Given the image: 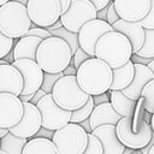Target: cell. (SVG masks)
<instances>
[{
  "label": "cell",
  "instance_id": "cell-1",
  "mask_svg": "<svg viewBox=\"0 0 154 154\" xmlns=\"http://www.w3.org/2000/svg\"><path fill=\"white\" fill-rule=\"evenodd\" d=\"M77 82L87 94L94 96L109 90L113 69L103 60L93 57L77 69Z\"/></svg>",
  "mask_w": 154,
  "mask_h": 154
},
{
  "label": "cell",
  "instance_id": "cell-2",
  "mask_svg": "<svg viewBox=\"0 0 154 154\" xmlns=\"http://www.w3.org/2000/svg\"><path fill=\"white\" fill-rule=\"evenodd\" d=\"M73 52L69 43L58 37L51 36L40 43L36 52V61L48 73L63 72L72 61Z\"/></svg>",
  "mask_w": 154,
  "mask_h": 154
},
{
  "label": "cell",
  "instance_id": "cell-3",
  "mask_svg": "<svg viewBox=\"0 0 154 154\" xmlns=\"http://www.w3.org/2000/svg\"><path fill=\"white\" fill-rule=\"evenodd\" d=\"M134 54L130 40L122 32L112 30L103 34L95 47V57L106 61L112 69L125 65Z\"/></svg>",
  "mask_w": 154,
  "mask_h": 154
},
{
  "label": "cell",
  "instance_id": "cell-4",
  "mask_svg": "<svg viewBox=\"0 0 154 154\" xmlns=\"http://www.w3.org/2000/svg\"><path fill=\"white\" fill-rule=\"evenodd\" d=\"M26 6L10 0L0 6V30L11 38L23 37L31 28Z\"/></svg>",
  "mask_w": 154,
  "mask_h": 154
},
{
  "label": "cell",
  "instance_id": "cell-5",
  "mask_svg": "<svg viewBox=\"0 0 154 154\" xmlns=\"http://www.w3.org/2000/svg\"><path fill=\"white\" fill-rule=\"evenodd\" d=\"M89 132L77 123H69L54 131L52 141L58 154H83L88 147Z\"/></svg>",
  "mask_w": 154,
  "mask_h": 154
},
{
  "label": "cell",
  "instance_id": "cell-6",
  "mask_svg": "<svg viewBox=\"0 0 154 154\" xmlns=\"http://www.w3.org/2000/svg\"><path fill=\"white\" fill-rule=\"evenodd\" d=\"M52 95L55 102L67 111L81 108L87 103L90 96L79 87L76 76H63L58 79L52 90Z\"/></svg>",
  "mask_w": 154,
  "mask_h": 154
},
{
  "label": "cell",
  "instance_id": "cell-7",
  "mask_svg": "<svg viewBox=\"0 0 154 154\" xmlns=\"http://www.w3.org/2000/svg\"><path fill=\"white\" fill-rule=\"evenodd\" d=\"M116 130L120 142L126 148L135 150L146 147L153 136L152 126L146 120L141 119L138 130H135L132 128V117H123L116 125Z\"/></svg>",
  "mask_w": 154,
  "mask_h": 154
},
{
  "label": "cell",
  "instance_id": "cell-8",
  "mask_svg": "<svg viewBox=\"0 0 154 154\" xmlns=\"http://www.w3.org/2000/svg\"><path fill=\"white\" fill-rule=\"evenodd\" d=\"M95 18H97V10L89 0H71L67 11L60 16L63 26L73 32H78L85 23Z\"/></svg>",
  "mask_w": 154,
  "mask_h": 154
},
{
  "label": "cell",
  "instance_id": "cell-9",
  "mask_svg": "<svg viewBox=\"0 0 154 154\" xmlns=\"http://www.w3.org/2000/svg\"><path fill=\"white\" fill-rule=\"evenodd\" d=\"M26 10L31 22L42 28H48L58 22L63 13L59 0H29Z\"/></svg>",
  "mask_w": 154,
  "mask_h": 154
},
{
  "label": "cell",
  "instance_id": "cell-10",
  "mask_svg": "<svg viewBox=\"0 0 154 154\" xmlns=\"http://www.w3.org/2000/svg\"><path fill=\"white\" fill-rule=\"evenodd\" d=\"M41 112L42 117V126L49 130H58L71 120L72 111H67L61 108L54 100L52 93L46 94L36 105Z\"/></svg>",
  "mask_w": 154,
  "mask_h": 154
},
{
  "label": "cell",
  "instance_id": "cell-11",
  "mask_svg": "<svg viewBox=\"0 0 154 154\" xmlns=\"http://www.w3.org/2000/svg\"><path fill=\"white\" fill-rule=\"evenodd\" d=\"M112 30L114 29L107 20H102L99 18L89 20L78 31L79 47L84 49L90 57H95V47H96L99 38L103 34L112 31Z\"/></svg>",
  "mask_w": 154,
  "mask_h": 154
},
{
  "label": "cell",
  "instance_id": "cell-12",
  "mask_svg": "<svg viewBox=\"0 0 154 154\" xmlns=\"http://www.w3.org/2000/svg\"><path fill=\"white\" fill-rule=\"evenodd\" d=\"M24 105V114L20 122L8 129L11 134L23 137V138H31L36 136L38 130L42 128V117L38 107L30 101H23Z\"/></svg>",
  "mask_w": 154,
  "mask_h": 154
},
{
  "label": "cell",
  "instance_id": "cell-13",
  "mask_svg": "<svg viewBox=\"0 0 154 154\" xmlns=\"http://www.w3.org/2000/svg\"><path fill=\"white\" fill-rule=\"evenodd\" d=\"M24 114V105L19 96L11 93H0V128L16 126Z\"/></svg>",
  "mask_w": 154,
  "mask_h": 154
},
{
  "label": "cell",
  "instance_id": "cell-14",
  "mask_svg": "<svg viewBox=\"0 0 154 154\" xmlns=\"http://www.w3.org/2000/svg\"><path fill=\"white\" fill-rule=\"evenodd\" d=\"M12 64L22 72L24 79V87L22 94H32L41 88L45 71L40 67L36 60L18 59V60H13Z\"/></svg>",
  "mask_w": 154,
  "mask_h": 154
},
{
  "label": "cell",
  "instance_id": "cell-15",
  "mask_svg": "<svg viewBox=\"0 0 154 154\" xmlns=\"http://www.w3.org/2000/svg\"><path fill=\"white\" fill-rule=\"evenodd\" d=\"M120 19L140 22L149 12L152 0H113Z\"/></svg>",
  "mask_w": 154,
  "mask_h": 154
},
{
  "label": "cell",
  "instance_id": "cell-16",
  "mask_svg": "<svg viewBox=\"0 0 154 154\" xmlns=\"http://www.w3.org/2000/svg\"><path fill=\"white\" fill-rule=\"evenodd\" d=\"M22 72L11 63L0 64V93H11L19 96L23 91Z\"/></svg>",
  "mask_w": 154,
  "mask_h": 154
},
{
  "label": "cell",
  "instance_id": "cell-17",
  "mask_svg": "<svg viewBox=\"0 0 154 154\" xmlns=\"http://www.w3.org/2000/svg\"><path fill=\"white\" fill-rule=\"evenodd\" d=\"M91 134L100 140L103 148V154H124L126 147L118 138L116 125H100L96 129H94Z\"/></svg>",
  "mask_w": 154,
  "mask_h": 154
},
{
  "label": "cell",
  "instance_id": "cell-18",
  "mask_svg": "<svg viewBox=\"0 0 154 154\" xmlns=\"http://www.w3.org/2000/svg\"><path fill=\"white\" fill-rule=\"evenodd\" d=\"M135 65V76L132 82L128 88L122 90L128 97L138 100L141 97V93L144 88V85L154 78V72L148 65L141 64V63H134Z\"/></svg>",
  "mask_w": 154,
  "mask_h": 154
},
{
  "label": "cell",
  "instance_id": "cell-19",
  "mask_svg": "<svg viewBox=\"0 0 154 154\" xmlns=\"http://www.w3.org/2000/svg\"><path fill=\"white\" fill-rule=\"evenodd\" d=\"M112 26L116 31L124 34L130 40V42L132 45L134 53H136L142 47V45L144 42L146 29L142 26V24L140 22H129V20L119 19Z\"/></svg>",
  "mask_w": 154,
  "mask_h": 154
},
{
  "label": "cell",
  "instance_id": "cell-20",
  "mask_svg": "<svg viewBox=\"0 0 154 154\" xmlns=\"http://www.w3.org/2000/svg\"><path fill=\"white\" fill-rule=\"evenodd\" d=\"M122 118L123 117L113 108L111 102H105V103L96 105L94 107V109L89 117V120H90V126L94 130L97 126L105 125V124L117 125Z\"/></svg>",
  "mask_w": 154,
  "mask_h": 154
},
{
  "label": "cell",
  "instance_id": "cell-21",
  "mask_svg": "<svg viewBox=\"0 0 154 154\" xmlns=\"http://www.w3.org/2000/svg\"><path fill=\"white\" fill-rule=\"evenodd\" d=\"M42 42V38L37 36H23L18 38V42L13 48V60L18 59H31L36 60V52Z\"/></svg>",
  "mask_w": 154,
  "mask_h": 154
},
{
  "label": "cell",
  "instance_id": "cell-22",
  "mask_svg": "<svg viewBox=\"0 0 154 154\" xmlns=\"http://www.w3.org/2000/svg\"><path fill=\"white\" fill-rule=\"evenodd\" d=\"M135 76V65L129 60L125 65L113 69V79L109 90H124L130 85Z\"/></svg>",
  "mask_w": 154,
  "mask_h": 154
},
{
  "label": "cell",
  "instance_id": "cell-23",
  "mask_svg": "<svg viewBox=\"0 0 154 154\" xmlns=\"http://www.w3.org/2000/svg\"><path fill=\"white\" fill-rule=\"evenodd\" d=\"M109 102L122 117H134L137 100L128 97L122 90H111Z\"/></svg>",
  "mask_w": 154,
  "mask_h": 154
},
{
  "label": "cell",
  "instance_id": "cell-24",
  "mask_svg": "<svg viewBox=\"0 0 154 154\" xmlns=\"http://www.w3.org/2000/svg\"><path fill=\"white\" fill-rule=\"evenodd\" d=\"M23 154H58L57 147L51 138L34 137L28 140Z\"/></svg>",
  "mask_w": 154,
  "mask_h": 154
},
{
  "label": "cell",
  "instance_id": "cell-25",
  "mask_svg": "<svg viewBox=\"0 0 154 154\" xmlns=\"http://www.w3.org/2000/svg\"><path fill=\"white\" fill-rule=\"evenodd\" d=\"M28 138L18 137L10 131L1 137V147L0 152L4 154H23L24 146L26 144Z\"/></svg>",
  "mask_w": 154,
  "mask_h": 154
},
{
  "label": "cell",
  "instance_id": "cell-26",
  "mask_svg": "<svg viewBox=\"0 0 154 154\" xmlns=\"http://www.w3.org/2000/svg\"><path fill=\"white\" fill-rule=\"evenodd\" d=\"M134 54L148 59H154V29H146L144 42L142 47Z\"/></svg>",
  "mask_w": 154,
  "mask_h": 154
},
{
  "label": "cell",
  "instance_id": "cell-27",
  "mask_svg": "<svg viewBox=\"0 0 154 154\" xmlns=\"http://www.w3.org/2000/svg\"><path fill=\"white\" fill-rule=\"evenodd\" d=\"M51 34H52V36H58V37H60V38L65 40V41L69 43V46L71 47V49H72L73 54H75V52H76V51L79 48V42H78V32L70 31V30H67L66 28L61 26V28H59V29L51 30Z\"/></svg>",
  "mask_w": 154,
  "mask_h": 154
},
{
  "label": "cell",
  "instance_id": "cell-28",
  "mask_svg": "<svg viewBox=\"0 0 154 154\" xmlns=\"http://www.w3.org/2000/svg\"><path fill=\"white\" fill-rule=\"evenodd\" d=\"M94 107H95L94 99H93V96L90 95L89 99H88V101H87V103H85L84 106H82L81 108H78V109H76V111H72L71 120H70V122H71V123H77V124H79L81 122L88 119V118L90 117V114H91Z\"/></svg>",
  "mask_w": 154,
  "mask_h": 154
},
{
  "label": "cell",
  "instance_id": "cell-29",
  "mask_svg": "<svg viewBox=\"0 0 154 154\" xmlns=\"http://www.w3.org/2000/svg\"><path fill=\"white\" fill-rule=\"evenodd\" d=\"M141 97H143V106L146 108V111L149 113V114H153L154 113V78L152 81H149L142 93H141Z\"/></svg>",
  "mask_w": 154,
  "mask_h": 154
},
{
  "label": "cell",
  "instance_id": "cell-30",
  "mask_svg": "<svg viewBox=\"0 0 154 154\" xmlns=\"http://www.w3.org/2000/svg\"><path fill=\"white\" fill-rule=\"evenodd\" d=\"M63 76H64V72H58V73H48V72H45L43 82H42L41 89H43L47 94H48V93H52V90H53L55 83H57L58 79H60Z\"/></svg>",
  "mask_w": 154,
  "mask_h": 154
},
{
  "label": "cell",
  "instance_id": "cell-31",
  "mask_svg": "<svg viewBox=\"0 0 154 154\" xmlns=\"http://www.w3.org/2000/svg\"><path fill=\"white\" fill-rule=\"evenodd\" d=\"M89 141H88V147L84 150L83 154H103V148L102 144L100 142V140L93 135L91 132H89Z\"/></svg>",
  "mask_w": 154,
  "mask_h": 154
},
{
  "label": "cell",
  "instance_id": "cell-32",
  "mask_svg": "<svg viewBox=\"0 0 154 154\" xmlns=\"http://www.w3.org/2000/svg\"><path fill=\"white\" fill-rule=\"evenodd\" d=\"M13 40L14 38H11V37L6 36L0 30V59H5L10 54V52L13 47V43H14Z\"/></svg>",
  "mask_w": 154,
  "mask_h": 154
},
{
  "label": "cell",
  "instance_id": "cell-33",
  "mask_svg": "<svg viewBox=\"0 0 154 154\" xmlns=\"http://www.w3.org/2000/svg\"><path fill=\"white\" fill-rule=\"evenodd\" d=\"M90 58H93V57H90L84 49H82L81 47L75 52V54H73V58H72V63H73V65H75V67L76 69H78L84 61H87L88 59H90Z\"/></svg>",
  "mask_w": 154,
  "mask_h": 154
},
{
  "label": "cell",
  "instance_id": "cell-34",
  "mask_svg": "<svg viewBox=\"0 0 154 154\" xmlns=\"http://www.w3.org/2000/svg\"><path fill=\"white\" fill-rule=\"evenodd\" d=\"M24 36H37V37L45 40V38H47V37H51L52 34H51V31H49L48 29L36 25L35 28H30V29L28 30V32H26Z\"/></svg>",
  "mask_w": 154,
  "mask_h": 154
},
{
  "label": "cell",
  "instance_id": "cell-35",
  "mask_svg": "<svg viewBox=\"0 0 154 154\" xmlns=\"http://www.w3.org/2000/svg\"><path fill=\"white\" fill-rule=\"evenodd\" d=\"M140 23L144 29H154V0H152V5L148 14L142 20H140Z\"/></svg>",
  "mask_w": 154,
  "mask_h": 154
},
{
  "label": "cell",
  "instance_id": "cell-36",
  "mask_svg": "<svg viewBox=\"0 0 154 154\" xmlns=\"http://www.w3.org/2000/svg\"><path fill=\"white\" fill-rule=\"evenodd\" d=\"M120 19V17H119V14H118V12H117V10H116V7H114V2H113V0L109 2V6H108V12H107V22L111 24V25H113L117 20H119Z\"/></svg>",
  "mask_w": 154,
  "mask_h": 154
},
{
  "label": "cell",
  "instance_id": "cell-37",
  "mask_svg": "<svg viewBox=\"0 0 154 154\" xmlns=\"http://www.w3.org/2000/svg\"><path fill=\"white\" fill-rule=\"evenodd\" d=\"M94 99V103L95 106L96 105H100V103H105V102H109V96L107 95V91L106 93H102V94H99V95H94L93 96Z\"/></svg>",
  "mask_w": 154,
  "mask_h": 154
},
{
  "label": "cell",
  "instance_id": "cell-38",
  "mask_svg": "<svg viewBox=\"0 0 154 154\" xmlns=\"http://www.w3.org/2000/svg\"><path fill=\"white\" fill-rule=\"evenodd\" d=\"M54 136V131L53 130H49V129H46V128H41L38 130V132L36 134V137H46V138H53Z\"/></svg>",
  "mask_w": 154,
  "mask_h": 154
},
{
  "label": "cell",
  "instance_id": "cell-39",
  "mask_svg": "<svg viewBox=\"0 0 154 154\" xmlns=\"http://www.w3.org/2000/svg\"><path fill=\"white\" fill-rule=\"evenodd\" d=\"M89 1H91L94 4V6L96 7L97 11H100V10L105 8L106 6H108L112 0H89Z\"/></svg>",
  "mask_w": 154,
  "mask_h": 154
},
{
  "label": "cell",
  "instance_id": "cell-40",
  "mask_svg": "<svg viewBox=\"0 0 154 154\" xmlns=\"http://www.w3.org/2000/svg\"><path fill=\"white\" fill-rule=\"evenodd\" d=\"M46 94H47V93H46L43 89H41V88H40L37 91H35L34 97H32V100H31L30 102H32L34 105H37V103H38V101H40V100H41V99H42V97H43Z\"/></svg>",
  "mask_w": 154,
  "mask_h": 154
},
{
  "label": "cell",
  "instance_id": "cell-41",
  "mask_svg": "<svg viewBox=\"0 0 154 154\" xmlns=\"http://www.w3.org/2000/svg\"><path fill=\"white\" fill-rule=\"evenodd\" d=\"M72 63V61H71ZM64 76H76L77 75V69L75 67V65H73V63L72 64H70L64 71Z\"/></svg>",
  "mask_w": 154,
  "mask_h": 154
},
{
  "label": "cell",
  "instance_id": "cell-42",
  "mask_svg": "<svg viewBox=\"0 0 154 154\" xmlns=\"http://www.w3.org/2000/svg\"><path fill=\"white\" fill-rule=\"evenodd\" d=\"M109 6V5H108ZM108 6H106L105 8L97 11V18L102 19V20H107V12H108Z\"/></svg>",
  "mask_w": 154,
  "mask_h": 154
},
{
  "label": "cell",
  "instance_id": "cell-43",
  "mask_svg": "<svg viewBox=\"0 0 154 154\" xmlns=\"http://www.w3.org/2000/svg\"><path fill=\"white\" fill-rule=\"evenodd\" d=\"M79 125L83 126L88 132H91V131H93V129H91V126H90V120H89V118L85 119V120H83V122H81Z\"/></svg>",
  "mask_w": 154,
  "mask_h": 154
},
{
  "label": "cell",
  "instance_id": "cell-44",
  "mask_svg": "<svg viewBox=\"0 0 154 154\" xmlns=\"http://www.w3.org/2000/svg\"><path fill=\"white\" fill-rule=\"evenodd\" d=\"M60 4H61V10H63V13L65 11H67V8L70 7V4H71V0H59Z\"/></svg>",
  "mask_w": 154,
  "mask_h": 154
},
{
  "label": "cell",
  "instance_id": "cell-45",
  "mask_svg": "<svg viewBox=\"0 0 154 154\" xmlns=\"http://www.w3.org/2000/svg\"><path fill=\"white\" fill-rule=\"evenodd\" d=\"M34 94L35 93H32V94H20L19 95V99L22 101H31L32 97H34Z\"/></svg>",
  "mask_w": 154,
  "mask_h": 154
},
{
  "label": "cell",
  "instance_id": "cell-46",
  "mask_svg": "<svg viewBox=\"0 0 154 154\" xmlns=\"http://www.w3.org/2000/svg\"><path fill=\"white\" fill-rule=\"evenodd\" d=\"M61 26H63V23H61V20L59 19L58 22H55L54 24H52L51 26H48V28H46V29H48V30L51 31V30H55V29H59V28H61Z\"/></svg>",
  "mask_w": 154,
  "mask_h": 154
},
{
  "label": "cell",
  "instance_id": "cell-47",
  "mask_svg": "<svg viewBox=\"0 0 154 154\" xmlns=\"http://www.w3.org/2000/svg\"><path fill=\"white\" fill-rule=\"evenodd\" d=\"M150 126H152V130L154 132V113L152 114V118H150Z\"/></svg>",
  "mask_w": 154,
  "mask_h": 154
},
{
  "label": "cell",
  "instance_id": "cell-48",
  "mask_svg": "<svg viewBox=\"0 0 154 154\" xmlns=\"http://www.w3.org/2000/svg\"><path fill=\"white\" fill-rule=\"evenodd\" d=\"M12 1H17V2H20V4H23V5L26 6V4H28L29 0H12Z\"/></svg>",
  "mask_w": 154,
  "mask_h": 154
},
{
  "label": "cell",
  "instance_id": "cell-49",
  "mask_svg": "<svg viewBox=\"0 0 154 154\" xmlns=\"http://www.w3.org/2000/svg\"><path fill=\"white\" fill-rule=\"evenodd\" d=\"M148 66H149V67L152 69V71L154 72V59H152V61H150V63L148 64Z\"/></svg>",
  "mask_w": 154,
  "mask_h": 154
},
{
  "label": "cell",
  "instance_id": "cell-50",
  "mask_svg": "<svg viewBox=\"0 0 154 154\" xmlns=\"http://www.w3.org/2000/svg\"><path fill=\"white\" fill-rule=\"evenodd\" d=\"M10 0H0V6L1 5H4V4H6V2H8Z\"/></svg>",
  "mask_w": 154,
  "mask_h": 154
},
{
  "label": "cell",
  "instance_id": "cell-51",
  "mask_svg": "<svg viewBox=\"0 0 154 154\" xmlns=\"http://www.w3.org/2000/svg\"><path fill=\"white\" fill-rule=\"evenodd\" d=\"M148 154H154V144H153V147L150 148V150H149V153Z\"/></svg>",
  "mask_w": 154,
  "mask_h": 154
},
{
  "label": "cell",
  "instance_id": "cell-52",
  "mask_svg": "<svg viewBox=\"0 0 154 154\" xmlns=\"http://www.w3.org/2000/svg\"><path fill=\"white\" fill-rule=\"evenodd\" d=\"M0 147H1V136H0Z\"/></svg>",
  "mask_w": 154,
  "mask_h": 154
}]
</instances>
